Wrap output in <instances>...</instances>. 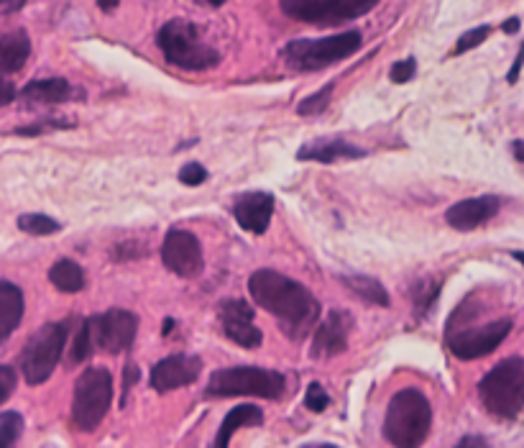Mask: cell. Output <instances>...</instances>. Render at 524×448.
<instances>
[{"instance_id": "22", "label": "cell", "mask_w": 524, "mask_h": 448, "mask_svg": "<svg viewBox=\"0 0 524 448\" xmlns=\"http://www.w3.org/2000/svg\"><path fill=\"white\" fill-rule=\"evenodd\" d=\"M70 82L62 77H49V80H34L24 88V98L34 103H64L70 98Z\"/></svg>"}, {"instance_id": "37", "label": "cell", "mask_w": 524, "mask_h": 448, "mask_svg": "<svg viewBox=\"0 0 524 448\" xmlns=\"http://www.w3.org/2000/svg\"><path fill=\"white\" fill-rule=\"evenodd\" d=\"M26 0H0V8H6V11H18V8H24Z\"/></svg>"}, {"instance_id": "9", "label": "cell", "mask_w": 524, "mask_h": 448, "mask_svg": "<svg viewBox=\"0 0 524 448\" xmlns=\"http://www.w3.org/2000/svg\"><path fill=\"white\" fill-rule=\"evenodd\" d=\"M376 3L379 0H282V8L287 16L300 18V21L335 26L374 11Z\"/></svg>"}, {"instance_id": "36", "label": "cell", "mask_w": 524, "mask_h": 448, "mask_svg": "<svg viewBox=\"0 0 524 448\" xmlns=\"http://www.w3.org/2000/svg\"><path fill=\"white\" fill-rule=\"evenodd\" d=\"M522 64H524V44H522V52L517 54V59H514V64H512V70H509V77L507 80L512 82H517V77H519V72H522Z\"/></svg>"}, {"instance_id": "13", "label": "cell", "mask_w": 524, "mask_h": 448, "mask_svg": "<svg viewBox=\"0 0 524 448\" xmlns=\"http://www.w3.org/2000/svg\"><path fill=\"white\" fill-rule=\"evenodd\" d=\"M220 320H223L225 336L243 349L261 346V331L254 326V310L243 300H225L220 305Z\"/></svg>"}, {"instance_id": "6", "label": "cell", "mask_w": 524, "mask_h": 448, "mask_svg": "<svg viewBox=\"0 0 524 448\" xmlns=\"http://www.w3.org/2000/svg\"><path fill=\"white\" fill-rule=\"evenodd\" d=\"M361 49V34L358 31H346V34L328 36V39H297L287 44L284 59L294 70L315 72L330 67V64L348 59Z\"/></svg>"}, {"instance_id": "32", "label": "cell", "mask_w": 524, "mask_h": 448, "mask_svg": "<svg viewBox=\"0 0 524 448\" xmlns=\"http://www.w3.org/2000/svg\"><path fill=\"white\" fill-rule=\"evenodd\" d=\"M415 72H417L415 59H404V62L394 64L392 72H389V77H392V82H397V85H404V82H409L412 77H415Z\"/></svg>"}, {"instance_id": "43", "label": "cell", "mask_w": 524, "mask_h": 448, "mask_svg": "<svg viewBox=\"0 0 524 448\" xmlns=\"http://www.w3.org/2000/svg\"><path fill=\"white\" fill-rule=\"evenodd\" d=\"M514 259H519V262L524 264V251H517V254H514Z\"/></svg>"}, {"instance_id": "16", "label": "cell", "mask_w": 524, "mask_h": 448, "mask_svg": "<svg viewBox=\"0 0 524 448\" xmlns=\"http://www.w3.org/2000/svg\"><path fill=\"white\" fill-rule=\"evenodd\" d=\"M496 213H499V200L494 195H484V198H471L463 200V203H455L445 213V221L453 228H458V231H473V228L491 221Z\"/></svg>"}, {"instance_id": "7", "label": "cell", "mask_w": 524, "mask_h": 448, "mask_svg": "<svg viewBox=\"0 0 524 448\" xmlns=\"http://www.w3.org/2000/svg\"><path fill=\"white\" fill-rule=\"evenodd\" d=\"M284 392V377L279 372L259 367H231L220 369L210 377L208 397H266L277 400Z\"/></svg>"}, {"instance_id": "2", "label": "cell", "mask_w": 524, "mask_h": 448, "mask_svg": "<svg viewBox=\"0 0 524 448\" xmlns=\"http://www.w3.org/2000/svg\"><path fill=\"white\" fill-rule=\"evenodd\" d=\"M432 410L420 390H402L386 408L384 436L394 448H420L430 433Z\"/></svg>"}, {"instance_id": "11", "label": "cell", "mask_w": 524, "mask_h": 448, "mask_svg": "<svg viewBox=\"0 0 524 448\" xmlns=\"http://www.w3.org/2000/svg\"><path fill=\"white\" fill-rule=\"evenodd\" d=\"M509 331H512V320L501 318V320H494V323H489V326L471 328V331H461V333H450L448 346L458 359L473 361V359H481V356H489L491 351L499 349L501 341L509 336Z\"/></svg>"}, {"instance_id": "20", "label": "cell", "mask_w": 524, "mask_h": 448, "mask_svg": "<svg viewBox=\"0 0 524 448\" xmlns=\"http://www.w3.org/2000/svg\"><path fill=\"white\" fill-rule=\"evenodd\" d=\"M24 318V295L11 282H0V341L11 336Z\"/></svg>"}, {"instance_id": "10", "label": "cell", "mask_w": 524, "mask_h": 448, "mask_svg": "<svg viewBox=\"0 0 524 448\" xmlns=\"http://www.w3.org/2000/svg\"><path fill=\"white\" fill-rule=\"evenodd\" d=\"M87 320H90L95 349H103L108 354L126 351L139 331V318L128 310H108V313Z\"/></svg>"}, {"instance_id": "23", "label": "cell", "mask_w": 524, "mask_h": 448, "mask_svg": "<svg viewBox=\"0 0 524 448\" xmlns=\"http://www.w3.org/2000/svg\"><path fill=\"white\" fill-rule=\"evenodd\" d=\"M343 282L351 287L353 295H358L361 300H366V303L381 305V308H386V305H389V295H386L384 285H381V282H376L374 277L351 274V277H343Z\"/></svg>"}, {"instance_id": "18", "label": "cell", "mask_w": 524, "mask_h": 448, "mask_svg": "<svg viewBox=\"0 0 524 448\" xmlns=\"http://www.w3.org/2000/svg\"><path fill=\"white\" fill-rule=\"evenodd\" d=\"M358 157H363V149H358V146L340 139L312 141V144L302 146L300 152H297V159H305V162H323V164L338 162V159H358Z\"/></svg>"}, {"instance_id": "17", "label": "cell", "mask_w": 524, "mask_h": 448, "mask_svg": "<svg viewBox=\"0 0 524 448\" xmlns=\"http://www.w3.org/2000/svg\"><path fill=\"white\" fill-rule=\"evenodd\" d=\"M236 221L248 233H264L271 223V213H274V198L269 192H246L236 200Z\"/></svg>"}, {"instance_id": "28", "label": "cell", "mask_w": 524, "mask_h": 448, "mask_svg": "<svg viewBox=\"0 0 524 448\" xmlns=\"http://www.w3.org/2000/svg\"><path fill=\"white\" fill-rule=\"evenodd\" d=\"M330 95H333V85H325L323 90H317L315 95L302 100V103L297 105V113H300V116H315V113H323L330 103Z\"/></svg>"}, {"instance_id": "19", "label": "cell", "mask_w": 524, "mask_h": 448, "mask_svg": "<svg viewBox=\"0 0 524 448\" xmlns=\"http://www.w3.org/2000/svg\"><path fill=\"white\" fill-rule=\"evenodd\" d=\"M29 54L31 41L24 31L0 36V75H16L18 70H24Z\"/></svg>"}, {"instance_id": "35", "label": "cell", "mask_w": 524, "mask_h": 448, "mask_svg": "<svg viewBox=\"0 0 524 448\" xmlns=\"http://www.w3.org/2000/svg\"><path fill=\"white\" fill-rule=\"evenodd\" d=\"M455 448H491L489 443H486V438H481V436H466V438H461V443H458V446Z\"/></svg>"}, {"instance_id": "26", "label": "cell", "mask_w": 524, "mask_h": 448, "mask_svg": "<svg viewBox=\"0 0 524 448\" xmlns=\"http://www.w3.org/2000/svg\"><path fill=\"white\" fill-rule=\"evenodd\" d=\"M93 351H95V341H93V331H90V320H82L80 331H77L75 336V344H72L70 361L72 364H80V361L90 359Z\"/></svg>"}, {"instance_id": "5", "label": "cell", "mask_w": 524, "mask_h": 448, "mask_svg": "<svg viewBox=\"0 0 524 448\" xmlns=\"http://www.w3.org/2000/svg\"><path fill=\"white\" fill-rule=\"evenodd\" d=\"M110 402H113V377L108 369L93 367L82 372L75 384V397H72V423L80 431H95L103 418L108 415Z\"/></svg>"}, {"instance_id": "24", "label": "cell", "mask_w": 524, "mask_h": 448, "mask_svg": "<svg viewBox=\"0 0 524 448\" xmlns=\"http://www.w3.org/2000/svg\"><path fill=\"white\" fill-rule=\"evenodd\" d=\"M49 280L62 292H80L85 287V274L70 259H62V262L54 264L52 272H49Z\"/></svg>"}, {"instance_id": "31", "label": "cell", "mask_w": 524, "mask_h": 448, "mask_svg": "<svg viewBox=\"0 0 524 448\" xmlns=\"http://www.w3.org/2000/svg\"><path fill=\"white\" fill-rule=\"evenodd\" d=\"M205 180H208V172H205V167H202V164L190 162V164H185V167L179 169V182H185V185L195 187Z\"/></svg>"}, {"instance_id": "40", "label": "cell", "mask_w": 524, "mask_h": 448, "mask_svg": "<svg viewBox=\"0 0 524 448\" xmlns=\"http://www.w3.org/2000/svg\"><path fill=\"white\" fill-rule=\"evenodd\" d=\"M514 157L524 162V141H514Z\"/></svg>"}, {"instance_id": "34", "label": "cell", "mask_w": 524, "mask_h": 448, "mask_svg": "<svg viewBox=\"0 0 524 448\" xmlns=\"http://www.w3.org/2000/svg\"><path fill=\"white\" fill-rule=\"evenodd\" d=\"M13 98H16V88H13L11 82L0 77V105H8Z\"/></svg>"}, {"instance_id": "27", "label": "cell", "mask_w": 524, "mask_h": 448, "mask_svg": "<svg viewBox=\"0 0 524 448\" xmlns=\"http://www.w3.org/2000/svg\"><path fill=\"white\" fill-rule=\"evenodd\" d=\"M24 431V418L18 413L0 415V448H13Z\"/></svg>"}, {"instance_id": "3", "label": "cell", "mask_w": 524, "mask_h": 448, "mask_svg": "<svg viewBox=\"0 0 524 448\" xmlns=\"http://www.w3.org/2000/svg\"><path fill=\"white\" fill-rule=\"evenodd\" d=\"M484 408L496 418H514L524 408V359L499 361L478 384Z\"/></svg>"}, {"instance_id": "25", "label": "cell", "mask_w": 524, "mask_h": 448, "mask_svg": "<svg viewBox=\"0 0 524 448\" xmlns=\"http://www.w3.org/2000/svg\"><path fill=\"white\" fill-rule=\"evenodd\" d=\"M18 228L31 236H52L59 231V223L49 216H41V213H26L18 218Z\"/></svg>"}, {"instance_id": "42", "label": "cell", "mask_w": 524, "mask_h": 448, "mask_svg": "<svg viewBox=\"0 0 524 448\" xmlns=\"http://www.w3.org/2000/svg\"><path fill=\"white\" fill-rule=\"evenodd\" d=\"M205 3H210V6H223L225 0H205Z\"/></svg>"}, {"instance_id": "38", "label": "cell", "mask_w": 524, "mask_h": 448, "mask_svg": "<svg viewBox=\"0 0 524 448\" xmlns=\"http://www.w3.org/2000/svg\"><path fill=\"white\" fill-rule=\"evenodd\" d=\"M504 31H507V34H517V31H519V18H509L507 24H504Z\"/></svg>"}, {"instance_id": "41", "label": "cell", "mask_w": 524, "mask_h": 448, "mask_svg": "<svg viewBox=\"0 0 524 448\" xmlns=\"http://www.w3.org/2000/svg\"><path fill=\"white\" fill-rule=\"evenodd\" d=\"M302 448H338V446H330V443H310V446H302Z\"/></svg>"}, {"instance_id": "39", "label": "cell", "mask_w": 524, "mask_h": 448, "mask_svg": "<svg viewBox=\"0 0 524 448\" xmlns=\"http://www.w3.org/2000/svg\"><path fill=\"white\" fill-rule=\"evenodd\" d=\"M118 3H121V0H98V6L103 8V11H113V8H116Z\"/></svg>"}, {"instance_id": "29", "label": "cell", "mask_w": 524, "mask_h": 448, "mask_svg": "<svg viewBox=\"0 0 524 448\" xmlns=\"http://www.w3.org/2000/svg\"><path fill=\"white\" fill-rule=\"evenodd\" d=\"M489 34H491L489 26H478V29L466 31V34L458 39V44H455V54H463V52H468V49L478 47V44H484V41L489 39Z\"/></svg>"}, {"instance_id": "33", "label": "cell", "mask_w": 524, "mask_h": 448, "mask_svg": "<svg viewBox=\"0 0 524 448\" xmlns=\"http://www.w3.org/2000/svg\"><path fill=\"white\" fill-rule=\"evenodd\" d=\"M16 390V372L11 367H0V405Z\"/></svg>"}, {"instance_id": "8", "label": "cell", "mask_w": 524, "mask_h": 448, "mask_svg": "<svg viewBox=\"0 0 524 448\" xmlns=\"http://www.w3.org/2000/svg\"><path fill=\"white\" fill-rule=\"evenodd\" d=\"M64 344H67V323H49L41 328L26 344L24 356H21V372H24L26 382H47L62 359Z\"/></svg>"}, {"instance_id": "14", "label": "cell", "mask_w": 524, "mask_h": 448, "mask_svg": "<svg viewBox=\"0 0 524 448\" xmlns=\"http://www.w3.org/2000/svg\"><path fill=\"white\" fill-rule=\"evenodd\" d=\"M202 361L197 356H169L151 369V387L156 392H172L195 382L200 377Z\"/></svg>"}, {"instance_id": "15", "label": "cell", "mask_w": 524, "mask_h": 448, "mask_svg": "<svg viewBox=\"0 0 524 448\" xmlns=\"http://www.w3.org/2000/svg\"><path fill=\"white\" fill-rule=\"evenodd\" d=\"M348 331H351V318L343 310H330L328 318L320 323L315 333L312 356L315 359H328V356H338L340 351H346Z\"/></svg>"}, {"instance_id": "1", "label": "cell", "mask_w": 524, "mask_h": 448, "mask_svg": "<svg viewBox=\"0 0 524 448\" xmlns=\"http://www.w3.org/2000/svg\"><path fill=\"white\" fill-rule=\"evenodd\" d=\"M248 290H251L256 305L269 310L271 315H277L289 336L294 338L305 336L320 318V305L312 297V292L302 287L300 282L274 272V269H259L256 274H251Z\"/></svg>"}, {"instance_id": "4", "label": "cell", "mask_w": 524, "mask_h": 448, "mask_svg": "<svg viewBox=\"0 0 524 448\" xmlns=\"http://www.w3.org/2000/svg\"><path fill=\"white\" fill-rule=\"evenodd\" d=\"M156 41H159V49L164 52L167 62L179 70H210L220 62V54L202 41L200 31L190 21H182V18L164 24Z\"/></svg>"}, {"instance_id": "30", "label": "cell", "mask_w": 524, "mask_h": 448, "mask_svg": "<svg viewBox=\"0 0 524 448\" xmlns=\"http://www.w3.org/2000/svg\"><path fill=\"white\" fill-rule=\"evenodd\" d=\"M328 392L323 390V384L312 382L310 387H307V395H305V405L312 410V413H323L325 408H328Z\"/></svg>"}, {"instance_id": "21", "label": "cell", "mask_w": 524, "mask_h": 448, "mask_svg": "<svg viewBox=\"0 0 524 448\" xmlns=\"http://www.w3.org/2000/svg\"><path fill=\"white\" fill-rule=\"evenodd\" d=\"M261 423H264V413H261L256 405H241V408H233L231 413L225 415L223 425H220L215 448H228L231 436L238 431V428H246V425H261Z\"/></svg>"}, {"instance_id": "12", "label": "cell", "mask_w": 524, "mask_h": 448, "mask_svg": "<svg viewBox=\"0 0 524 448\" xmlns=\"http://www.w3.org/2000/svg\"><path fill=\"white\" fill-rule=\"evenodd\" d=\"M162 259L169 272L179 277H197L202 272V246L195 233L172 228L162 244Z\"/></svg>"}]
</instances>
